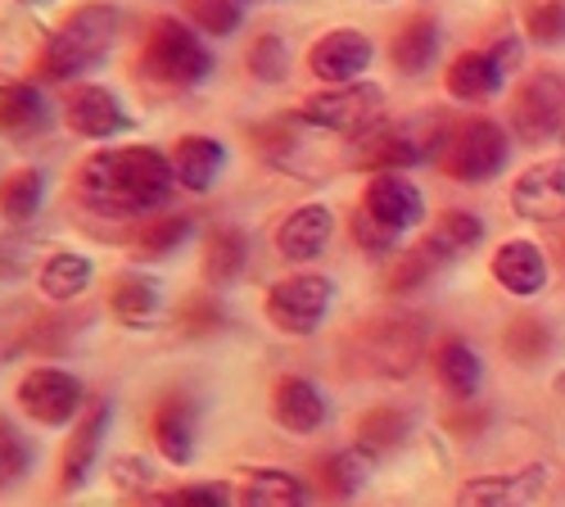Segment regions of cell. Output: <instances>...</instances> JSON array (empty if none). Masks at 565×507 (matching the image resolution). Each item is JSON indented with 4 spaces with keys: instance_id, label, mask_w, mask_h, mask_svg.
<instances>
[{
    "instance_id": "1",
    "label": "cell",
    "mask_w": 565,
    "mask_h": 507,
    "mask_svg": "<svg viewBox=\"0 0 565 507\" xmlns=\"http://www.w3.org/2000/svg\"><path fill=\"white\" fill-rule=\"evenodd\" d=\"M77 191L90 209L136 218V213H154L172 200L177 172H172V159L150 146L96 150L77 168Z\"/></svg>"
},
{
    "instance_id": "2",
    "label": "cell",
    "mask_w": 565,
    "mask_h": 507,
    "mask_svg": "<svg viewBox=\"0 0 565 507\" xmlns=\"http://www.w3.org/2000/svg\"><path fill=\"white\" fill-rule=\"evenodd\" d=\"M122 14L109 6V0H90V6H77L51 36L41 45V73L51 82H73L90 68H100L114 51Z\"/></svg>"
},
{
    "instance_id": "3",
    "label": "cell",
    "mask_w": 565,
    "mask_h": 507,
    "mask_svg": "<svg viewBox=\"0 0 565 507\" xmlns=\"http://www.w3.org/2000/svg\"><path fill=\"white\" fill-rule=\"evenodd\" d=\"M136 68L159 86L191 91V86H204L213 77L217 60H213V45L204 41V32L191 19L163 14V19L150 23V36H146V45H140Z\"/></svg>"
},
{
    "instance_id": "4",
    "label": "cell",
    "mask_w": 565,
    "mask_h": 507,
    "mask_svg": "<svg viewBox=\"0 0 565 507\" xmlns=\"http://www.w3.org/2000/svg\"><path fill=\"white\" fill-rule=\"evenodd\" d=\"M385 118V91L375 82H349L331 86L321 96L303 101V123L340 131V136H371Z\"/></svg>"
},
{
    "instance_id": "5",
    "label": "cell",
    "mask_w": 565,
    "mask_h": 507,
    "mask_svg": "<svg viewBox=\"0 0 565 507\" xmlns=\"http://www.w3.org/2000/svg\"><path fill=\"white\" fill-rule=\"evenodd\" d=\"M335 304V282H326V276H312V272H299V276H286V282H276L263 299V313L276 331L286 336H312L326 313Z\"/></svg>"
},
{
    "instance_id": "6",
    "label": "cell",
    "mask_w": 565,
    "mask_h": 507,
    "mask_svg": "<svg viewBox=\"0 0 565 507\" xmlns=\"http://www.w3.org/2000/svg\"><path fill=\"white\" fill-rule=\"evenodd\" d=\"M19 408L36 426H73L86 412V385L64 372V367H32V372L19 381Z\"/></svg>"
},
{
    "instance_id": "7",
    "label": "cell",
    "mask_w": 565,
    "mask_h": 507,
    "mask_svg": "<svg viewBox=\"0 0 565 507\" xmlns=\"http://www.w3.org/2000/svg\"><path fill=\"white\" fill-rule=\"evenodd\" d=\"M515 68H521V41L502 36V41L489 45V51L457 55L452 68H448V91L457 101H484V96H493V91H502V82Z\"/></svg>"
},
{
    "instance_id": "8",
    "label": "cell",
    "mask_w": 565,
    "mask_h": 507,
    "mask_svg": "<svg viewBox=\"0 0 565 507\" xmlns=\"http://www.w3.org/2000/svg\"><path fill=\"white\" fill-rule=\"evenodd\" d=\"M502 163H507V136L489 118H470L466 127H457L444 155V168L457 181H489L502 172Z\"/></svg>"
},
{
    "instance_id": "9",
    "label": "cell",
    "mask_w": 565,
    "mask_h": 507,
    "mask_svg": "<svg viewBox=\"0 0 565 507\" xmlns=\"http://www.w3.org/2000/svg\"><path fill=\"white\" fill-rule=\"evenodd\" d=\"M64 123H68L77 136H86V141H114V136H127V131L136 127V118L127 114V105H122L118 91L96 86V82L68 91Z\"/></svg>"
},
{
    "instance_id": "10",
    "label": "cell",
    "mask_w": 565,
    "mask_h": 507,
    "mask_svg": "<svg viewBox=\"0 0 565 507\" xmlns=\"http://www.w3.org/2000/svg\"><path fill=\"white\" fill-rule=\"evenodd\" d=\"M109 422H114V403L109 399H96L86 403V412L73 422V435L64 444V463H60V485L64 489H82L100 467V453H105V435H109Z\"/></svg>"
},
{
    "instance_id": "11",
    "label": "cell",
    "mask_w": 565,
    "mask_h": 507,
    "mask_svg": "<svg viewBox=\"0 0 565 507\" xmlns=\"http://www.w3.org/2000/svg\"><path fill=\"white\" fill-rule=\"evenodd\" d=\"M150 435L172 467H191L200 453V403L191 394H163L150 418Z\"/></svg>"
},
{
    "instance_id": "12",
    "label": "cell",
    "mask_w": 565,
    "mask_h": 507,
    "mask_svg": "<svg viewBox=\"0 0 565 507\" xmlns=\"http://www.w3.org/2000/svg\"><path fill=\"white\" fill-rule=\"evenodd\" d=\"M375 60V45L366 32L358 28H335V32H326L312 51H308V68L321 77V82H331V86H349V82H362V73L371 68Z\"/></svg>"
},
{
    "instance_id": "13",
    "label": "cell",
    "mask_w": 565,
    "mask_h": 507,
    "mask_svg": "<svg viewBox=\"0 0 565 507\" xmlns=\"http://www.w3.org/2000/svg\"><path fill=\"white\" fill-rule=\"evenodd\" d=\"M271 422L290 435H312L331 422V399L308 377H280L271 385Z\"/></svg>"
},
{
    "instance_id": "14",
    "label": "cell",
    "mask_w": 565,
    "mask_h": 507,
    "mask_svg": "<svg viewBox=\"0 0 565 507\" xmlns=\"http://www.w3.org/2000/svg\"><path fill=\"white\" fill-rule=\"evenodd\" d=\"M168 159L177 172V187L191 191V196H209L217 187V177L226 172V146L204 131H185Z\"/></svg>"
},
{
    "instance_id": "15",
    "label": "cell",
    "mask_w": 565,
    "mask_h": 507,
    "mask_svg": "<svg viewBox=\"0 0 565 507\" xmlns=\"http://www.w3.org/2000/svg\"><path fill=\"white\" fill-rule=\"evenodd\" d=\"M515 131L525 136V141H543L552 136L565 118V77L556 73H539L525 82V91L515 96Z\"/></svg>"
},
{
    "instance_id": "16",
    "label": "cell",
    "mask_w": 565,
    "mask_h": 507,
    "mask_svg": "<svg viewBox=\"0 0 565 507\" xmlns=\"http://www.w3.org/2000/svg\"><path fill=\"white\" fill-rule=\"evenodd\" d=\"M362 209L375 218L394 226V232H412V226H420V218H426V200H420V191L412 187V181L403 172H375L371 187H366V200Z\"/></svg>"
},
{
    "instance_id": "17",
    "label": "cell",
    "mask_w": 565,
    "mask_h": 507,
    "mask_svg": "<svg viewBox=\"0 0 565 507\" xmlns=\"http://www.w3.org/2000/svg\"><path fill=\"white\" fill-rule=\"evenodd\" d=\"M511 209L530 222H561L565 218V159H547L530 168L511 191Z\"/></svg>"
},
{
    "instance_id": "18",
    "label": "cell",
    "mask_w": 565,
    "mask_h": 507,
    "mask_svg": "<svg viewBox=\"0 0 565 507\" xmlns=\"http://www.w3.org/2000/svg\"><path fill=\"white\" fill-rule=\"evenodd\" d=\"M335 236V213L326 204H299L295 213H286V222L276 226V250L290 263H308L317 258Z\"/></svg>"
},
{
    "instance_id": "19",
    "label": "cell",
    "mask_w": 565,
    "mask_h": 507,
    "mask_svg": "<svg viewBox=\"0 0 565 507\" xmlns=\"http://www.w3.org/2000/svg\"><path fill=\"white\" fill-rule=\"evenodd\" d=\"M543 485H547L543 467H525L515 476H484V480L461 485L457 507H534Z\"/></svg>"
},
{
    "instance_id": "20",
    "label": "cell",
    "mask_w": 565,
    "mask_h": 507,
    "mask_svg": "<svg viewBox=\"0 0 565 507\" xmlns=\"http://www.w3.org/2000/svg\"><path fill=\"white\" fill-rule=\"evenodd\" d=\"M109 308H114V317L122 321V327L140 331L163 313V286L154 282V276L127 267V272L114 276V286H109Z\"/></svg>"
},
{
    "instance_id": "21",
    "label": "cell",
    "mask_w": 565,
    "mask_h": 507,
    "mask_svg": "<svg viewBox=\"0 0 565 507\" xmlns=\"http://www.w3.org/2000/svg\"><path fill=\"white\" fill-rule=\"evenodd\" d=\"M493 276L511 291V295H539L547 282V258L539 245L530 241H507L493 254Z\"/></svg>"
},
{
    "instance_id": "22",
    "label": "cell",
    "mask_w": 565,
    "mask_h": 507,
    "mask_svg": "<svg viewBox=\"0 0 565 507\" xmlns=\"http://www.w3.org/2000/svg\"><path fill=\"white\" fill-rule=\"evenodd\" d=\"M90 282H96V263H90L86 254H77V250L51 254V258H45V267H41V276H36L41 295L55 299V304H68V299L86 295Z\"/></svg>"
},
{
    "instance_id": "23",
    "label": "cell",
    "mask_w": 565,
    "mask_h": 507,
    "mask_svg": "<svg viewBox=\"0 0 565 507\" xmlns=\"http://www.w3.org/2000/svg\"><path fill=\"white\" fill-rule=\"evenodd\" d=\"M51 123L41 91L28 82H0V131L6 136H32Z\"/></svg>"
},
{
    "instance_id": "24",
    "label": "cell",
    "mask_w": 565,
    "mask_h": 507,
    "mask_svg": "<svg viewBox=\"0 0 565 507\" xmlns=\"http://www.w3.org/2000/svg\"><path fill=\"white\" fill-rule=\"evenodd\" d=\"M241 507H308V489L295 472L258 467L241 485Z\"/></svg>"
},
{
    "instance_id": "25",
    "label": "cell",
    "mask_w": 565,
    "mask_h": 507,
    "mask_svg": "<svg viewBox=\"0 0 565 507\" xmlns=\"http://www.w3.org/2000/svg\"><path fill=\"white\" fill-rule=\"evenodd\" d=\"M435 372L444 381L448 394L457 399H476L480 381H484V367H480V353L470 349L466 340H444L439 353H435Z\"/></svg>"
},
{
    "instance_id": "26",
    "label": "cell",
    "mask_w": 565,
    "mask_h": 507,
    "mask_svg": "<svg viewBox=\"0 0 565 507\" xmlns=\"http://www.w3.org/2000/svg\"><path fill=\"white\" fill-rule=\"evenodd\" d=\"M41 204H45V172L19 168V172H10L6 181H0V218L6 222L23 226L41 213Z\"/></svg>"
},
{
    "instance_id": "27",
    "label": "cell",
    "mask_w": 565,
    "mask_h": 507,
    "mask_svg": "<svg viewBox=\"0 0 565 507\" xmlns=\"http://www.w3.org/2000/svg\"><path fill=\"white\" fill-rule=\"evenodd\" d=\"M249 263V241L245 232H235V226H217L209 236V254H204V276L213 286H231L235 276L245 272Z\"/></svg>"
},
{
    "instance_id": "28",
    "label": "cell",
    "mask_w": 565,
    "mask_h": 507,
    "mask_svg": "<svg viewBox=\"0 0 565 507\" xmlns=\"http://www.w3.org/2000/svg\"><path fill=\"white\" fill-rule=\"evenodd\" d=\"M435 55H439V23L435 19H412L398 36H394V64L403 68V73H426L430 64H435Z\"/></svg>"
},
{
    "instance_id": "29",
    "label": "cell",
    "mask_w": 565,
    "mask_h": 507,
    "mask_svg": "<svg viewBox=\"0 0 565 507\" xmlns=\"http://www.w3.org/2000/svg\"><path fill=\"white\" fill-rule=\"evenodd\" d=\"M484 236V222L476 213H444L439 226H435V236L426 245V254L435 258H452V254H466L470 245H480Z\"/></svg>"
},
{
    "instance_id": "30",
    "label": "cell",
    "mask_w": 565,
    "mask_h": 507,
    "mask_svg": "<svg viewBox=\"0 0 565 507\" xmlns=\"http://www.w3.org/2000/svg\"><path fill=\"white\" fill-rule=\"evenodd\" d=\"M136 507H231V489L217 485V480H200V485H177V489L140 494Z\"/></svg>"
},
{
    "instance_id": "31",
    "label": "cell",
    "mask_w": 565,
    "mask_h": 507,
    "mask_svg": "<svg viewBox=\"0 0 565 507\" xmlns=\"http://www.w3.org/2000/svg\"><path fill=\"white\" fill-rule=\"evenodd\" d=\"M371 453L366 448H344V453H335L331 463H326V472H321V480H326V489H331L335 498H353L366 480H371Z\"/></svg>"
},
{
    "instance_id": "32",
    "label": "cell",
    "mask_w": 565,
    "mask_h": 507,
    "mask_svg": "<svg viewBox=\"0 0 565 507\" xmlns=\"http://www.w3.org/2000/svg\"><path fill=\"white\" fill-rule=\"evenodd\" d=\"M191 232H195V222L185 218V213H172V218H150V226H146V232H140L136 250L146 254V258H168V254H177L185 241H191Z\"/></svg>"
},
{
    "instance_id": "33",
    "label": "cell",
    "mask_w": 565,
    "mask_h": 507,
    "mask_svg": "<svg viewBox=\"0 0 565 507\" xmlns=\"http://www.w3.org/2000/svg\"><path fill=\"white\" fill-rule=\"evenodd\" d=\"M185 19L204 36H231V32H241L245 10H241V0H185Z\"/></svg>"
},
{
    "instance_id": "34",
    "label": "cell",
    "mask_w": 565,
    "mask_h": 507,
    "mask_svg": "<svg viewBox=\"0 0 565 507\" xmlns=\"http://www.w3.org/2000/svg\"><path fill=\"white\" fill-rule=\"evenodd\" d=\"M420 159H426V150H416V141H412L407 131H385V136H375L371 150L362 155V163L375 168V172H398V168L420 163Z\"/></svg>"
},
{
    "instance_id": "35",
    "label": "cell",
    "mask_w": 565,
    "mask_h": 507,
    "mask_svg": "<svg viewBox=\"0 0 565 507\" xmlns=\"http://www.w3.org/2000/svg\"><path fill=\"white\" fill-rule=\"evenodd\" d=\"M28 467H32V448H28V440L0 418V489H10V485H19L23 476H28Z\"/></svg>"
},
{
    "instance_id": "36",
    "label": "cell",
    "mask_w": 565,
    "mask_h": 507,
    "mask_svg": "<svg viewBox=\"0 0 565 507\" xmlns=\"http://www.w3.org/2000/svg\"><path fill=\"white\" fill-rule=\"evenodd\" d=\"M525 28L539 45H561L565 41V6L561 0H539L525 10Z\"/></svg>"
},
{
    "instance_id": "37",
    "label": "cell",
    "mask_w": 565,
    "mask_h": 507,
    "mask_svg": "<svg viewBox=\"0 0 565 507\" xmlns=\"http://www.w3.org/2000/svg\"><path fill=\"white\" fill-rule=\"evenodd\" d=\"M249 68H254L263 82H280V77H286V68H290V51H286V41H280L276 32L258 36V45L249 51Z\"/></svg>"
},
{
    "instance_id": "38",
    "label": "cell",
    "mask_w": 565,
    "mask_h": 507,
    "mask_svg": "<svg viewBox=\"0 0 565 507\" xmlns=\"http://www.w3.org/2000/svg\"><path fill=\"white\" fill-rule=\"evenodd\" d=\"M353 241H358L366 254H375V258L398 250V232H394V226H385V222H375L366 209L353 213Z\"/></svg>"
}]
</instances>
